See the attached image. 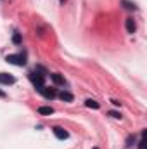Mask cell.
<instances>
[{"label": "cell", "mask_w": 147, "mask_h": 149, "mask_svg": "<svg viewBox=\"0 0 147 149\" xmlns=\"http://www.w3.org/2000/svg\"><path fill=\"white\" fill-rule=\"evenodd\" d=\"M42 73H45V71H43V68H40V66L37 68V71H31V73H30V80H31V83H33L37 88L42 87L43 81H45V74H42Z\"/></svg>", "instance_id": "6da1fadb"}, {"label": "cell", "mask_w": 147, "mask_h": 149, "mask_svg": "<svg viewBox=\"0 0 147 149\" xmlns=\"http://www.w3.org/2000/svg\"><path fill=\"white\" fill-rule=\"evenodd\" d=\"M5 61L10 63V64H14V66H24L26 64V57L23 54H10V56L5 57Z\"/></svg>", "instance_id": "7a4b0ae2"}, {"label": "cell", "mask_w": 147, "mask_h": 149, "mask_svg": "<svg viewBox=\"0 0 147 149\" xmlns=\"http://www.w3.org/2000/svg\"><path fill=\"white\" fill-rule=\"evenodd\" d=\"M38 92L45 97V99H54L57 94H55V90L54 88H50V87H45V85H42V87H38Z\"/></svg>", "instance_id": "3957f363"}, {"label": "cell", "mask_w": 147, "mask_h": 149, "mask_svg": "<svg viewBox=\"0 0 147 149\" xmlns=\"http://www.w3.org/2000/svg\"><path fill=\"white\" fill-rule=\"evenodd\" d=\"M14 81H16V78H14V76H10V74H7V73H0V83L12 85Z\"/></svg>", "instance_id": "277c9868"}, {"label": "cell", "mask_w": 147, "mask_h": 149, "mask_svg": "<svg viewBox=\"0 0 147 149\" xmlns=\"http://www.w3.org/2000/svg\"><path fill=\"white\" fill-rule=\"evenodd\" d=\"M54 134H55L57 139H68V132L61 127H54Z\"/></svg>", "instance_id": "5b68a950"}, {"label": "cell", "mask_w": 147, "mask_h": 149, "mask_svg": "<svg viewBox=\"0 0 147 149\" xmlns=\"http://www.w3.org/2000/svg\"><path fill=\"white\" fill-rule=\"evenodd\" d=\"M135 30H137L135 21H133L132 17H128V19H126V31H128V33H135Z\"/></svg>", "instance_id": "8992f818"}, {"label": "cell", "mask_w": 147, "mask_h": 149, "mask_svg": "<svg viewBox=\"0 0 147 149\" xmlns=\"http://www.w3.org/2000/svg\"><path fill=\"white\" fill-rule=\"evenodd\" d=\"M59 99H61V101H64V102H71V101H73V94H69V92L62 90V92L59 94Z\"/></svg>", "instance_id": "52a82bcc"}, {"label": "cell", "mask_w": 147, "mask_h": 149, "mask_svg": "<svg viewBox=\"0 0 147 149\" xmlns=\"http://www.w3.org/2000/svg\"><path fill=\"white\" fill-rule=\"evenodd\" d=\"M38 113H40V114H52V113H54V108H50V106H42V108H38Z\"/></svg>", "instance_id": "ba28073f"}, {"label": "cell", "mask_w": 147, "mask_h": 149, "mask_svg": "<svg viewBox=\"0 0 147 149\" xmlns=\"http://www.w3.org/2000/svg\"><path fill=\"white\" fill-rule=\"evenodd\" d=\"M85 106H87V108H94V109H99V106H101V104H99L97 101H92V99H87V101H85Z\"/></svg>", "instance_id": "9c48e42d"}, {"label": "cell", "mask_w": 147, "mask_h": 149, "mask_svg": "<svg viewBox=\"0 0 147 149\" xmlns=\"http://www.w3.org/2000/svg\"><path fill=\"white\" fill-rule=\"evenodd\" d=\"M50 78H52V80H54V83H57V85H62V83H64V78H62L61 74H57V73L50 74Z\"/></svg>", "instance_id": "30bf717a"}, {"label": "cell", "mask_w": 147, "mask_h": 149, "mask_svg": "<svg viewBox=\"0 0 147 149\" xmlns=\"http://www.w3.org/2000/svg\"><path fill=\"white\" fill-rule=\"evenodd\" d=\"M123 5H125V9H130V10L135 9V5H133L132 2H128V0H123Z\"/></svg>", "instance_id": "8fae6325"}, {"label": "cell", "mask_w": 147, "mask_h": 149, "mask_svg": "<svg viewBox=\"0 0 147 149\" xmlns=\"http://www.w3.org/2000/svg\"><path fill=\"white\" fill-rule=\"evenodd\" d=\"M139 149H147V142H146V135H144V139L139 142Z\"/></svg>", "instance_id": "7c38bea8"}, {"label": "cell", "mask_w": 147, "mask_h": 149, "mask_svg": "<svg viewBox=\"0 0 147 149\" xmlns=\"http://www.w3.org/2000/svg\"><path fill=\"white\" fill-rule=\"evenodd\" d=\"M12 42H14V43H19V42H21V35H19V33H16V35L12 37Z\"/></svg>", "instance_id": "4fadbf2b"}, {"label": "cell", "mask_w": 147, "mask_h": 149, "mask_svg": "<svg viewBox=\"0 0 147 149\" xmlns=\"http://www.w3.org/2000/svg\"><path fill=\"white\" fill-rule=\"evenodd\" d=\"M109 114L112 116V118H121V114H119V113H116V111H111Z\"/></svg>", "instance_id": "5bb4252c"}, {"label": "cell", "mask_w": 147, "mask_h": 149, "mask_svg": "<svg viewBox=\"0 0 147 149\" xmlns=\"http://www.w3.org/2000/svg\"><path fill=\"white\" fill-rule=\"evenodd\" d=\"M3 95H5V94H3V92H2V90H0V97H3Z\"/></svg>", "instance_id": "9a60e30c"}, {"label": "cell", "mask_w": 147, "mask_h": 149, "mask_svg": "<svg viewBox=\"0 0 147 149\" xmlns=\"http://www.w3.org/2000/svg\"><path fill=\"white\" fill-rule=\"evenodd\" d=\"M94 149H97V148H94Z\"/></svg>", "instance_id": "2e32d148"}]
</instances>
